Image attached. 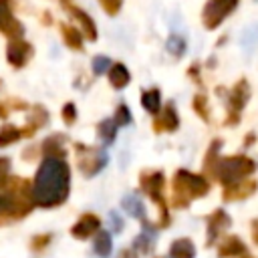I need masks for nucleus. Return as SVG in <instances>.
<instances>
[{
  "instance_id": "b1692460",
  "label": "nucleus",
  "mask_w": 258,
  "mask_h": 258,
  "mask_svg": "<svg viewBox=\"0 0 258 258\" xmlns=\"http://www.w3.org/2000/svg\"><path fill=\"white\" fill-rule=\"evenodd\" d=\"M20 137H22V131H18L14 125H4L0 129V147H6V145L14 143Z\"/></svg>"
},
{
  "instance_id": "39448f33",
  "label": "nucleus",
  "mask_w": 258,
  "mask_h": 258,
  "mask_svg": "<svg viewBox=\"0 0 258 258\" xmlns=\"http://www.w3.org/2000/svg\"><path fill=\"white\" fill-rule=\"evenodd\" d=\"M238 0H208L202 12V20L206 28H216L222 24V20L236 8Z\"/></svg>"
},
{
  "instance_id": "e433bc0d",
  "label": "nucleus",
  "mask_w": 258,
  "mask_h": 258,
  "mask_svg": "<svg viewBox=\"0 0 258 258\" xmlns=\"http://www.w3.org/2000/svg\"><path fill=\"white\" fill-rule=\"evenodd\" d=\"M244 258H254V256H244Z\"/></svg>"
},
{
  "instance_id": "f704fd0d",
  "label": "nucleus",
  "mask_w": 258,
  "mask_h": 258,
  "mask_svg": "<svg viewBox=\"0 0 258 258\" xmlns=\"http://www.w3.org/2000/svg\"><path fill=\"white\" fill-rule=\"evenodd\" d=\"M8 115V103H0V117L4 119Z\"/></svg>"
},
{
  "instance_id": "f8f14e48",
  "label": "nucleus",
  "mask_w": 258,
  "mask_h": 258,
  "mask_svg": "<svg viewBox=\"0 0 258 258\" xmlns=\"http://www.w3.org/2000/svg\"><path fill=\"white\" fill-rule=\"evenodd\" d=\"M248 99H250V87L246 81H240L230 93V113H240L248 103Z\"/></svg>"
},
{
  "instance_id": "1a4fd4ad",
  "label": "nucleus",
  "mask_w": 258,
  "mask_h": 258,
  "mask_svg": "<svg viewBox=\"0 0 258 258\" xmlns=\"http://www.w3.org/2000/svg\"><path fill=\"white\" fill-rule=\"evenodd\" d=\"M232 220L224 210H216L214 214H210L208 218V246H212L228 228H230Z\"/></svg>"
},
{
  "instance_id": "bb28decb",
  "label": "nucleus",
  "mask_w": 258,
  "mask_h": 258,
  "mask_svg": "<svg viewBox=\"0 0 258 258\" xmlns=\"http://www.w3.org/2000/svg\"><path fill=\"white\" fill-rule=\"evenodd\" d=\"M111 64H113V62H111L107 56H95V58H93V73H95V75H103L107 69H111Z\"/></svg>"
},
{
  "instance_id": "a211bd4d",
  "label": "nucleus",
  "mask_w": 258,
  "mask_h": 258,
  "mask_svg": "<svg viewBox=\"0 0 258 258\" xmlns=\"http://www.w3.org/2000/svg\"><path fill=\"white\" fill-rule=\"evenodd\" d=\"M60 32H62L64 44H67L71 50H83V34H81V30L62 24V26H60Z\"/></svg>"
},
{
  "instance_id": "f257e3e1",
  "label": "nucleus",
  "mask_w": 258,
  "mask_h": 258,
  "mask_svg": "<svg viewBox=\"0 0 258 258\" xmlns=\"http://www.w3.org/2000/svg\"><path fill=\"white\" fill-rule=\"evenodd\" d=\"M69 181H71V171L64 159L44 157L32 183L34 204L42 208H54L62 204L69 196Z\"/></svg>"
},
{
  "instance_id": "9d476101",
  "label": "nucleus",
  "mask_w": 258,
  "mask_h": 258,
  "mask_svg": "<svg viewBox=\"0 0 258 258\" xmlns=\"http://www.w3.org/2000/svg\"><path fill=\"white\" fill-rule=\"evenodd\" d=\"M254 191H256V181L254 179H242L238 183L224 187V200L226 202H240V200L250 198Z\"/></svg>"
},
{
  "instance_id": "aec40b11",
  "label": "nucleus",
  "mask_w": 258,
  "mask_h": 258,
  "mask_svg": "<svg viewBox=\"0 0 258 258\" xmlns=\"http://www.w3.org/2000/svg\"><path fill=\"white\" fill-rule=\"evenodd\" d=\"M24 210L18 206V202L12 196L0 194V216H22Z\"/></svg>"
},
{
  "instance_id": "6e6552de",
  "label": "nucleus",
  "mask_w": 258,
  "mask_h": 258,
  "mask_svg": "<svg viewBox=\"0 0 258 258\" xmlns=\"http://www.w3.org/2000/svg\"><path fill=\"white\" fill-rule=\"evenodd\" d=\"M32 56V46L24 40V38H16L8 42V50H6V58L12 67L20 69L28 62V58Z\"/></svg>"
},
{
  "instance_id": "c756f323",
  "label": "nucleus",
  "mask_w": 258,
  "mask_h": 258,
  "mask_svg": "<svg viewBox=\"0 0 258 258\" xmlns=\"http://www.w3.org/2000/svg\"><path fill=\"white\" fill-rule=\"evenodd\" d=\"M75 119H77V109H75L73 103H67V105L62 107V121H64L67 125H71V123H75Z\"/></svg>"
},
{
  "instance_id": "393cba45",
  "label": "nucleus",
  "mask_w": 258,
  "mask_h": 258,
  "mask_svg": "<svg viewBox=\"0 0 258 258\" xmlns=\"http://www.w3.org/2000/svg\"><path fill=\"white\" fill-rule=\"evenodd\" d=\"M165 48H167L173 56H181V54L185 52V40H183L179 34H171V36L167 38Z\"/></svg>"
},
{
  "instance_id": "2f4dec72",
  "label": "nucleus",
  "mask_w": 258,
  "mask_h": 258,
  "mask_svg": "<svg viewBox=\"0 0 258 258\" xmlns=\"http://www.w3.org/2000/svg\"><path fill=\"white\" fill-rule=\"evenodd\" d=\"M194 107H196V111H198L204 119H208V109H206V97H204V95H198V97L194 99Z\"/></svg>"
},
{
  "instance_id": "c85d7f7f",
  "label": "nucleus",
  "mask_w": 258,
  "mask_h": 258,
  "mask_svg": "<svg viewBox=\"0 0 258 258\" xmlns=\"http://www.w3.org/2000/svg\"><path fill=\"white\" fill-rule=\"evenodd\" d=\"M99 2H101L103 10H105L107 14H111V16H115V14L119 12L121 4H123V0H99Z\"/></svg>"
},
{
  "instance_id": "c9c22d12",
  "label": "nucleus",
  "mask_w": 258,
  "mask_h": 258,
  "mask_svg": "<svg viewBox=\"0 0 258 258\" xmlns=\"http://www.w3.org/2000/svg\"><path fill=\"white\" fill-rule=\"evenodd\" d=\"M62 4H67V6H71V0H60Z\"/></svg>"
},
{
  "instance_id": "ddd939ff",
  "label": "nucleus",
  "mask_w": 258,
  "mask_h": 258,
  "mask_svg": "<svg viewBox=\"0 0 258 258\" xmlns=\"http://www.w3.org/2000/svg\"><path fill=\"white\" fill-rule=\"evenodd\" d=\"M246 254V244L238 236H228L220 246H218V256L220 258H236Z\"/></svg>"
},
{
  "instance_id": "a878e982",
  "label": "nucleus",
  "mask_w": 258,
  "mask_h": 258,
  "mask_svg": "<svg viewBox=\"0 0 258 258\" xmlns=\"http://www.w3.org/2000/svg\"><path fill=\"white\" fill-rule=\"evenodd\" d=\"M113 121H115L117 127H119V125H129V123L133 121V119H131V111H129V107H127V105H119L117 111H115Z\"/></svg>"
},
{
  "instance_id": "5701e85b",
  "label": "nucleus",
  "mask_w": 258,
  "mask_h": 258,
  "mask_svg": "<svg viewBox=\"0 0 258 258\" xmlns=\"http://www.w3.org/2000/svg\"><path fill=\"white\" fill-rule=\"evenodd\" d=\"M95 252L99 256H109L111 252V234L109 232H97V238H95Z\"/></svg>"
},
{
  "instance_id": "f03ea898",
  "label": "nucleus",
  "mask_w": 258,
  "mask_h": 258,
  "mask_svg": "<svg viewBox=\"0 0 258 258\" xmlns=\"http://www.w3.org/2000/svg\"><path fill=\"white\" fill-rule=\"evenodd\" d=\"M210 191V183L204 175L189 173L185 169H179L173 177V202L175 206L183 208L194 198H202Z\"/></svg>"
},
{
  "instance_id": "0eeeda50",
  "label": "nucleus",
  "mask_w": 258,
  "mask_h": 258,
  "mask_svg": "<svg viewBox=\"0 0 258 258\" xmlns=\"http://www.w3.org/2000/svg\"><path fill=\"white\" fill-rule=\"evenodd\" d=\"M0 32L10 36L12 40L22 38V32H24V26L12 14L10 0H0Z\"/></svg>"
},
{
  "instance_id": "dca6fc26",
  "label": "nucleus",
  "mask_w": 258,
  "mask_h": 258,
  "mask_svg": "<svg viewBox=\"0 0 258 258\" xmlns=\"http://www.w3.org/2000/svg\"><path fill=\"white\" fill-rule=\"evenodd\" d=\"M169 256L171 258H194L196 256V246L189 238H179L171 244Z\"/></svg>"
},
{
  "instance_id": "7c9ffc66",
  "label": "nucleus",
  "mask_w": 258,
  "mask_h": 258,
  "mask_svg": "<svg viewBox=\"0 0 258 258\" xmlns=\"http://www.w3.org/2000/svg\"><path fill=\"white\" fill-rule=\"evenodd\" d=\"M8 171H10V161H8L6 157H0V187H2V185H6Z\"/></svg>"
},
{
  "instance_id": "cd10ccee",
  "label": "nucleus",
  "mask_w": 258,
  "mask_h": 258,
  "mask_svg": "<svg viewBox=\"0 0 258 258\" xmlns=\"http://www.w3.org/2000/svg\"><path fill=\"white\" fill-rule=\"evenodd\" d=\"M151 246H153V234L151 232H143L137 240H135V248H141V252H149L151 250Z\"/></svg>"
},
{
  "instance_id": "473e14b6",
  "label": "nucleus",
  "mask_w": 258,
  "mask_h": 258,
  "mask_svg": "<svg viewBox=\"0 0 258 258\" xmlns=\"http://www.w3.org/2000/svg\"><path fill=\"white\" fill-rule=\"evenodd\" d=\"M48 242H50V236H40V238H34V240H32V246L40 250V248H42L44 244H48Z\"/></svg>"
},
{
  "instance_id": "20e7f679",
  "label": "nucleus",
  "mask_w": 258,
  "mask_h": 258,
  "mask_svg": "<svg viewBox=\"0 0 258 258\" xmlns=\"http://www.w3.org/2000/svg\"><path fill=\"white\" fill-rule=\"evenodd\" d=\"M141 187L145 189V194L161 208V218H163V226H167V208H165V200H163V173L161 171H149V173H141Z\"/></svg>"
},
{
  "instance_id": "6ab92c4d",
  "label": "nucleus",
  "mask_w": 258,
  "mask_h": 258,
  "mask_svg": "<svg viewBox=\"0 0 258 258\" xmlns=\"http://www.w3.org/2000/svg\"><path fill=\"white\" fill-rule=\"evenodd\" d=\"M123 208H125V212H127L129 216H133V218L145 222V208H143V204H141L139 198H135V196H125V198H123Z\"/></svg>"
},
{
  "instance_id": "4be33fe9",
  "label": "nucleus",
  "mask_w": 258,
  "mask_h": 258,
  "mask_svg": "<svg viewBox=\"0 0 258 258\" xmlns=\"http://www.w3.org/2000/svg\"><path fill=\"white\" fill-rule=\"evenodd\" d=\"M97 129H99V137H101L107 145L115 141V137H117V125H115L113 119H103Z\"/></svg>"
},
{
  "instance_id": "423d86ee",
  "label": "nucleus",
  "mask_w": 258,
  "mask_h": 258,
  "mask_svg": "<svg viewBox=\"0 0 258 258\" xmlns=\"http://www.w3.org/2000/svg\"><path fill=\"white\" fill-rule=\"evenodd\" d=\"M77 151H79V167H81V171L85 175H95L107 163V155L103 151H99V149L77 145Z\"/></svg>"
},
{
  "instance_id": "f3484780",
  "label": "nucleus",
  "mask_w": 258,
  "mask_h": 258,
  "mask_svg": "<svg viewBox=\"0 0 258 258\" xmlns=\"http://www.w3.org/2000/svg\"><path fill=\"white\" fill-rule=\"evenodd\" d=\"M109 79H111V85H113L115 89H123V87L129 85L131 75H129V71H127L125 64L115 62V64H111V69H109Z\"/></svg>"
},
{
  "instance_id": "72a5a7b5",
  "label": "nucleus",
  "mask_w": 258,
  "mask_h": 258,
  "mask_svg": "<svg viewBox=\"0 0 258 258\" xmlns=\"http://www.w3.org/2000/svg\"><path fill=\"white\" fill-rule=\"evenodd\" d=\"M252 240H254V244H258V218L252 222Z\"/></svg>"
},
{
  "instance_id": "412c9836",
  "label": "nucleus",
  "mask_w": 258,
  "mask_h": 258,
  "mask_svg": "<svg viewBox=\"0 0 258 258\" xmlns=\"http://www.w3.org/2000/svg\"><path fill=\"white\" fill-rule=\"evenodd\" d=\"M159 103H161V95H159L157 89L143 91V95H141V105H143L149 113H157V111H159Z\"/></svg>"
},
{
  "instance_id": "2eb2a0df",
  "label": "nucleus",
  "mask_w": 258,
  "mask_h": 258,
  "mask_svg": "<svg viewBox=\"0 0 258 258\" xmlns=\"http://www.w3.org/2000/svg\"><path fill=\"white\" fill-rule=\"evenodd\" d=\"M69 10H71V14L81 22V34H85L89 40H97V26H95V22L91 20V16H89L85 10L77 8V6H69Z\"/></svg>"
},
{
  "instance_id": "4468645a",
  "label": "nucleus",
  "mask_w": 258,
  "mask_h": 258,
  "mask_svg": "<svg viewBox=\"0 0 258 258\" xmlns=\"http://www.w3.org/2000/svg\"><path fill=\"white\" fill-rule=\"evenodd\" d=\"M177 125H179V117L175 113V107H173V103H167L165 109L161 111V117L153 123V127H155V131H175Z\"/></svg>"
},
{
  "instance_id": "7ed1b4c3",
  "label": "nucleus",
  "mask_w": 258,
  "mask_h": 258,
  "mask_svg": "<svg viewBox=\"0 0 258 258\" xmlns=\"http://www.w3.org/2000/svg\"><path fill=\"white\" fill-rule=\"evenodd\" d=\"M212 171L218 177V181H222L226 187V185L238 183V181L246 179L248 175H252L256 171V161L250 157H244V155L224 157V159H218L214 163Z\"/></svg>"
},
{
  "instance_id": "9b49d317",
  "label": "nucleus",
  "mask_w": 258,
  "mask_h": 258,
  "mask_svg": "<svg viewBox=\"0 0 258 258\" xmlns=\"http://www.w3.org/2000/svg\"><path fill=\"white\" fill-rule=\"evenodd\" d=\"M99 224H101V222H99L97 216H93V214H85V216H81V220L73 226L71 232H73L75 238H83V240H85V238H89L91 234H95V232L99 230Z\"/></svg>"
}]
</instances>
